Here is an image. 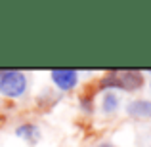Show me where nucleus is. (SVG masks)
Instances as JSON below:
<instances>
[{
  "label": "nucleus",
  "instance_id": "f257e3e1",
  "mask_svg": "<svg viewBox=\"0 0 151 147\" xmlns=\"http://www.w3.org/2000/svg\"><path fill=\"white\" fill-rule=\"evenodd\" d=\"M142 84H144V75L140 71H130V69L109 71L100 80V88L124 90V92H134V90L142 88Z\"/></svg>",
  "mask_w": 151,
  "mask_h": 147
},
{
  "label": "nucleus",
  "instance_id": "f03ea898",
  "mask_svg": "<svg viewBox=\"0 0 151 147\" xmlns=\"http://www.w3.org/2000/svg\"><path fill=\"white\" fill-rule=\"evenodd\" d=\"M27 90V77L21 71H0V94L4 98L17 99Z\"/></svg>",
  "mask_w": 151,
  "mask_h": 147
},
{
  "label": "nucleus",
  "instance_id": "7ed1b4c3",
  "mask_svg": "<svg viewBox=\"0 0 151 147\" xmlns=\"http://www.w3.org/2000/svg\"><path fill=\"white\" fill-rule=\"evenodd\" d=\"M50 77L59 90H73L78 84V73L73 69H54Z\"/></svg>",
  "mask_w": 151,
  "mask_h": 147
},
{
  "label": "nucleus",
  "instance_id": "20e7f679",
  "mask_svg": "<svg viewBox=\"0 0 151 147\" xmlns=\"http://www.w3.org/2000/svg\"><path fill=\"white\" fill-rule=\"evenodd\" d=\"M126 111L128 115H134V117H145L151 118V101L149 99H136V101H130L126 105Z\"/></svg>",
  "mask_w": 151,
  "mask_h": 147
},
{
  "label": "nucleus",
  "instance_id": "39448f33",
  "mask_svg": "<svg viewBox=\"0 0 151 147\" xmlns=\"http://www.w3.org/2000/svg\"><path fill=\"white\" fill-rule=\"evenodd\" d=\"M15 134H17L21 140L29 141V143H37V141L40 140V130H38V126H37V124H31V122L17 126Z\"/></svg>",
  "mask_w": 151,
  "mask_h": 147
},
{
  "label": "nucleus",
  "instance_id": "6e6552de",
  "mask_svg": "<svg viewBox=\"0 0 151 147\" xmlns=\"http://www.w3.org/2000/svg\"><path fill=\"white\" fill-rule=\"evenodd\" d=\"M98 147H113V145H109V143H101V145H98Z\"/></svg>",
  "mask_w": 151,
  "mask_h": 147
},
{
  "label": "nucleus",
  "instance_id": "423d86ee",
  "mask_svg": "<svg viewBox=\"0 0 151 147\" xmlns=\"http://www.w3.org/2000/svg\"><path fill=\"white\" fill-rule=\"evenodd\" d=\"M119 109V98L113 92H105L101 98V111L103 113H113Z\"/></svg>",
  "mask_w": 151,
  "mask_h": 147
},
{
  "label": "nucleus",
  "instance_id": "0eeeda50",
  "mask_svg": "<svg viewBox=\"0 0 151 147\" xmlns=\"http://www.w3.org/2000/svg\"><path fill=\"white\" fill-rule=\"evenodd\" d=\"M81 107H82V111H86V113H92V109H94L92 98H88V96H82V98H81Z\"/></svg>",
  "mask_w": 151,
  "mask_h": 147
}]
</instances>
